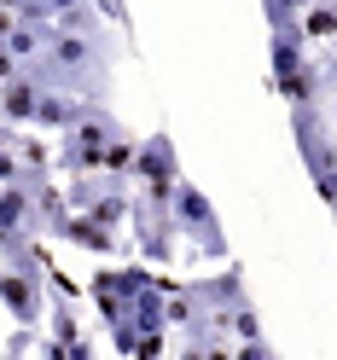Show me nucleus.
<instances>
[{
	"instance_id": "obj_2",
	"label": "nucleus",
	"mask_w": 337,
	"mask_h": 360,
	"mask_svg": "<svg viewBox=\"0 0 337 360\" xmlns=\"http://www.w3.org/2000/svg\"><path fill=\"white\" fill-rule=\"evenodd\" d=\"M169 233H181V238H192L204 256L227 262V233H221V215H215V204L204 198V186H192L186 174L174 180V192H169Z\"/></svg>"
},
{
	"instance_id": "obj_10",
	"label": "nucleus",
	"mask_w": 337,
	"mask_h": 360,
	"mask_svg": "<svg viewBox=\"0 0 337 360\" xmlns=\"http://www.w3.org/2000/svg\"><path fill=\"white\" fill-rule=\"evenodd\" d=\"M331 24H337V18H331V0H308V18H297V35L308 41H331Z\"/></svg>"
},
{
	"instance_id": "obj_1",
	"label": "nucleus",
	"mask_w": 337,
	"mask_h": 360,
	"mask_svg": "<svg viewBox=\"0 0 337 360\" xmlns=\"http://www.w3.org/2000/svg\"><path fill=\"white\" fill-rule=\"evenodd\" d=\"M117 140H134V134H128L117 117H110L105 105H87L82 122L64 128V140H58V151H53V174H64V180L99 174V169H105V151L117 146Z\"/></svg>"
},
{
	"instance_id": "obj_11",
	"label": "nucleus",
	"mask_w": 337,
	"mask_h": 360,
	"mask_svg": "<svg viewBox=\"0 0 337 360\" xmlns=\"http://www.w3.org/2000/svg\"><path fill=\"white\" fill-rule=\"evenodd\" d=\"M262 12H267V30H279V24H297L308 12V0H262Z\"/></svg>"
},
{
	"instance_id": "obj_8",
	"label": "nucleus",
	"mask_w": 337,
	"mask_h": 360,
	"mask_svg": "<svg viewBox=\"0 0 337 360\" xmlns=\"http://www.w3.org/2000/svg\"><path fill=\"white\" fill-rule=\"evenodd\" d=\"M82 110H87V99H70V94H41V105H35V117H30V128H53V134H64L70 122H82Z\"/></svg>"
},
{
	"instance_id": "obj_4",
	"label": "nucleus",
	"mask_w": 337,
	"mask_h": 360,
	"mask_svg": "<svg viewBox=\"0 0 337 360\" xmlns=\"http://www.w3.org/2000/svg\"><path fill=\"white\" fill-rule=\"evenodd\" d=\"M47 279H30V274H12V267H0V302H6V314L24 331L41 326V314H47V290H41Z\"/></svg>"
},
{
	"instance_id": "obj_3",
	"label": "nucleus",
	"mask_w": 337,
	"mask_h": 360,
	"mask_svg": "<svg viewBox=\"0 0 337 360\" xmlns=\"http://www.w3.org/2000/svg\"><path fill=\"white\" fill-rule=\"evenodd\" d=\"M291 128H297V151L314 174L320 198H331V134H326V105H291Z\"/></svg>"
},
{
	"instance_id": "obj_9",
	"label": "nucleus",
	"mask_w": 337,
	"mask_h": 360,
	"mask_svg": "<svg viewBox=\"0 0 337 360\" xmlns=\"http://www.w3.org/2000/svg\"><path fill=\"white\" fill-rule=\"evenodd\" d=\"M53 238H64V244H82V250H94V256H105V250H110V233H105V227H94L87 215H64V227H58Z\"/></svg>"
},
{
	"instance_id": "obj_12",
	"label": "nucleus",
	"mask_w": 337,
	"mask_h": 360,
	"mask_svg": "<svg viewBox=\"0 0 337 360\" xmlns=\"http://www.w3.org/2000/svg\"><path fill=\"white\" fill-rule=\"evenodd\" d=\"M87 6H94V18H99V24L110 18L117 30H128V12H122V0H87Z\"/></svg>"
},
{
	"instance_id": "obj_5",
	"label": "nucleus",
	"mask_w": 337,
	"mask_h": 360,
	"mask_svg": "<svg viewBox=\"0 0 337 360\" xmlns=\"http://www.w3.org/2000/svg\"><path fill=\"white\" fill-rule=\"evenodd\" d=\"M134 279H140V267H105V274H94V302H99V314H105V326H122V320H128Z\"/></svg>"
},
{
	"instance_id": "obj_13",
	"label": "nucleus",
	"mask_w": 337,
	"mask_h": 360,
	"mask_svg": "<svg viewBox=\"0 0 337 360\" xmlns=\"http://www.w3.org/2000/svg\"><path fill=\"white\" fill-rule=\"evenodd\" d=\"M6 140H12V128H0V146H6Z\"/></svg>"
},
{
	"instance_id": "obj_6",
	"label": "nucleus",
	"mask_w": 337,
	"mask_h": 360,
	"mask_svg": "<svg viewBox=\"0 0 337 360\" xmlns=\"http://www.w3.org/2000/svg\"><path fill=\"white\" fill-rule=\"evenodd\" d=\"M47 24H30V18H12L6 12V30H0V53H6L18 70H24V64H35L41 53H47Z\"/></svg>"
},
{
	"instance_id": "obj_7",
	"label": "nucleus",
	"mask_w": 337,
	"mask_h": 360,
	"mask_svg": "<svg viewBox=\"0 0 337 360\" xmlns=\"http://www.w3.org/2000/svg\"><path fill=\"white\" fill-rule=\"evenodd\" d=\"M41 94H47V87H41L30 70H18V76H6L0 82V122H30L35 117V105H41Z\"/></svg>"
}]
</instances>
